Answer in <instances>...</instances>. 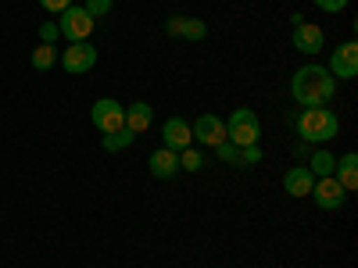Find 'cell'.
Instances as JSON below:
<instances>
[{
  "label": "cell",
  "mask_w": 358,
  "mask_h": 268,
  "mask_svg": "<svg viewBox=\"0 0 358 268\" xmlns=\"http://www.w3.org/2000/svg\"><path fill=\"white\" fill-rule=\"evenodd\" d=\"M334 94H337V79L322 65H305L290 79V97L301 107H326L334 100Z\"/></svg>",
  "instance_id": "cell-1"
},
{
  "label": "cell",
  "mask_w": 358,
  "mask_h": 268,
  "mask_svg": "<svg viewBox=\"0 0 358 268\" xmlns=\"http://www.w3.org/2000/svg\"><path fill=\"white\" fill-rule=\"evenodd\" d=\"M341 133V118L337 111L330 107H305L301 114H297V136H301L305 143H330L334 136Z\"/></svg>",
  "instance_id": "cell-2"
},
{
  "label": "cell",
  "mask_w": 358,
  "mask_h": 268,
  "mask_svg": "<svg viewBox=\"0 0 358 268\" xmlns=\"http://www.w3.org/2000/svg\"><path fill=\"white\" fill-rule=\"evenodd\" d=\"M262 136V122H258V114L251 107H236L229 118H226V140L236 143V147H251L258 143Z\"/></svg>",
  "instance_id": "cell-3"
},
{
  "label": "cell",
  "mask_w": 358,
  "mask_h": 268,
  "mask_svg": "<svg viewBox=\"0 0 358 268\" xmlns=\"http://www.w3.org/2000/svg\"><path fill=\"white\" fill-rule=\"evenodd\" d=\"M62 22H57V33H62L69 43H83V40H90V33H94V18L86 15V8L83 4H69L62 15H57Z\"/></svg>",
  "instance_id": "cell-4"
},
{
  "label": "cell",
  "mask_w": 358,
  "mask_h": 268,
  "mask_svg": "<svg viewBox=\"0 0 358 268\" xmlns=\"http://www.w3.org/2000/svg\"><path fill=\"white\" fill-rule=\"evenodd\" d=\"M90 122H94V129L97 133H115V129H122L126 126V107L118 104V100H111V97H101L94 107H90Z\"/></svg>",
  "instance_id": "cell-5"
},
{
  "label": "cell",
  "mask_w": 358,
  "mask_h": 268,
  "mask_svg": "<svg viewBox=\"0 0 358 268\" xmlns=\"http://www.w3.org/2000/svg\"><path fill=\"white\" fill-rule=\"evenodd\" d=\"M62 68L69 72V75H83V72H90L97 65V47L90 43V40H83V43H69V50H62Z\"/></svg>",
  "instance_id": "cell-6"
},
{
  "label": "cell",
  "mask_w": 358,
  "mask_h": 268,
  "mask_svg": "<svg viewBox=\"0 0 358 268\" xmlns=\"http://www.w3.org/2000/svg\"><path fill=\"white\" fill-rule=\"evenodd\" d=\"M312 200L322 207V211H341L344 200H348V190L337 183L334 175H326V179H315V186H312Z\"/></svg>",
  "instance_id": "cell-7"
},
{
  "label": "cell",
  "mask_w": 358,
  "mask_h": 268,
  "mask_svg": "<svg viewBox=\"0 0 358 268\" xmlns=\"http://www.w3.org/2000/svg\"><path fill=\"white\" fill-rule=\"evenodd\" d=\"M326 72H330L334 79H355V75H358V43H355V40L341 43V47L330 54V65H326Z\"/></svg>",
  "instance_id": "cell-8"
},
{
  "label": "cell",
  "mask_w": 358,
  "mask_h": 268,
  "mask_svg": "<svg viewBox=\"0 0 358 268\" xmlns=\"http://www.w3.org/2000/svg\"><path fill=\"white\" fill-rule=\"evenodd\" d=\"M190 133H194V140H197V143H204V147H219V143L226 140V122H222L219 114L204 111V114H197V118H194Z\"/></svg>",
  "instance_id": "cell-9"
},
{
  "label": "cell",
  "mask_w": 358,
  "mask_h": 268,
  "mask_svg": "<svg viewBox=\"0 0 358 268\" xmlns=\"http://www.w3.org/2000/svg\"><path fill=\"white\" fill-rule=\"evenodd\" d=\"M165 33L172 36V40H204L208 36V22H201V18H187V15H172L169 22H165Z\"/></svg>",
  "instance_id": "cell-10"
},
{
  "label": "cell",
  "mask_w": 358,
  "mask_h": 268,
  "mask_svg": "<svg viewBox=\"0 0 358 268\" xmlns=\"http://www.w3.org/2000/svg\"><path fill=\"white\" fill-rule=\"evenodd\" d=\"M162 136H165V143H162V147H169V151H187V147L194 143L190 122H187V118H179V114L165 118V126H162Z\"/></svg>",
  "instance_id": "cell-11"
},
{
  "label": "cell",
  "mask_w": 358,
  "mask_h": 268,
  "mask_svg": "<svg viewBox=\"0 0 358 268\" xmlns=\"http://www.w3.org/2000/svg\"><path fill=\"white\" fill-rule=\"evenodd\" d=\"M326 47V33L319 25H312V22H297L294 25V50H301V54H319Z\"/></svg>",
  "instance_id": "cell-12"
},
{
  "label": "cell",
  "mask_w": 358,
  "mask_h": 268,
  "mask_svg": "<svg viewBox=\"0 0 358 268\" xmlns=\"http://www.w3.org/2000/svg\"><path fill=\"white\" fill-rule=\"evenodd\" d=\"M147 168H151L155 179H176L179 175V151H169V147H158V151L147 158Z\"/></svg>",
  "instance_id": "cell-13"
},
{
  "label": "cell",
  "mask_w": 358,
  "mask_h": 268,
  "mask_svg": "<svg viewBox=\"0 0 358 268\" xmlns=\"http://www.w3.org/2000/svg\"><path fill=\"white\" fill-rule=\"evenodd\" d=\"M312 186H315V175L308 172V165H294V168H287V175H283V190H287L290 197H308Z\"/></svg>",
  "instance_id": "cell-14"
},
{
  "label": "cell",
  "mask_w": 358,
  "mask_h": 268,
  "mask_svg": "<svg viewBox=\"0 0 358 268\" xmlns=\"http://www.w3.org/2000/svg\"><path fill=\"white\" fill-rule=\"evenodd\" d=\"M151 126H155V107L147 104V100H136V104H129V107H126V129H129L133 136L147 133Z\"/></svg>",
  "instance_id": "cell-15"
},
{
  "label": "cell",
  "mask_w": 358,
  "mask_h": 268,
  "mask_svg": "<svg viewBox=\"0 0 358 268\" xmlns=\"http://www.w3.org/2000/svg\"><path fill=\"white\" fill-rule=\"evenodd\" d=\"M334 179L351 193V190H358V154L355 151H348L344 158H337V168H334Z\"/></svg>",
  "instance_id": "cell-16"
},
{
  "label": "cell",
  "mask_w": 358,
  "mask_h": 268,
  "mask_svg": "<svg viewBox=\"0 0 358 268\" xmlns=\"http://www.w3.org/2000/svg\"><path fill=\"white\" fill-rule=\"evenodd\" d=\"M334 168H337V158H334L330 151H315V154H312V161H308V172H312L315 179L334 175Z\"/></svg>",
  "instance_id": "cell-17"
},
{
  "label": "cell",
  "mask_w": 358,
  "mask_h": 268,
  "mask_svg": "<svg viewBox=\"0 0 358 268\" xmlns=\"http://www.w3.org/2000/svg\"><path fill=\"white\" fill-rule=\"evenodd\" d=\"M57 65V50H54V43H40L36 50H33V68L36 72H50Z\"/></svg>",
  "instance_id": "cell-18"
},
{
  "label": "cell",
  "mask_w": 358,
  "mask_h": 268,
  "mask_svg": "<svg viewBox=\"0 0 358 268\" xmlns=\"http://www.w3.org/2000/svg\"><path fill=\"white\" fill-rule=\"evenodd\" d=\"M133 140H136V136L122 126V129H115V133H108V136H104V151H108V154H118V151H126V147H129Z\"/></svg>",
  "instance_id": "cell-19"
},
{
  "label": "cell",
  "mask_w": 358,
  "mask_h": 268,
  "mask_svg": "<svg viewBox=\"0 0 358 268\" xmlns=\"http://www.w3.org/2000/svg\"><path fill=\"white\" fill-rule=\"evenodd\" d=\"M204 168V154L190 143L187 151H179V172H201Z\"/></svg>",
  "instance_id": "cell-20"
},
{
  "label": "cell",
  "mask_w": 358,
  "mask_h": 268,
  "mask_svg": "<svg viewBox=\"0 0 358 268\" xmlns=\"http://www.w3.org/2000/svg\"><path fill=\"white\" fill-rule=\"evenodd\" d=\"M215 154H219V161H226V165H241V147H236V143H229V140H222L219 147H215Z\"/></svg>",
  "instance_id": "cell-21"
},
{
  "label": "cell",
  "mask_w": 358,
  "mask_h": 268,
  "mask_svg": "<svg viewBox=\"0 0 358 268\" xmlns=\"http://www.w3.org/2000/svg\"><path fill=\"white\" fill-rule=\"evenodd\" d=\"M83 8H86V15H90V18L97 22V18H104V15L115 8V0H83Z\"/></svg>",
  "instance_id": "cell-22"
},
{
  "label": "cell",
  "mask_w": 358,
  "mask_h": 268,
  "mask_svg": "<svg viewBox=\"0 0 358 268\" xmlns=\"http://www.w3.org/2000/svg\"><path fill=\"white\" fill-rule=\"evenodd\" d=\"M258 161H262V147H258V143L241 147V165H236V168H251V165H258Z\"/></svg>",
  "instance_id": "cell-23"
},
{
  "label": "cell",
  "mask_w": 358,
  "mask_h": 268,
  "mask_svg": "<svg viewBox=\"0 0 358 268\" xmlns=\"http://www.w3.org/2000/svg\"><path fill=\"white\" fill-rule=\"evenodd\" d=\"M312 4H315L319 11H326V15H337V11L348 8V0H312Z\"/></svg>",
  "instance_id": "cell-24"
},
{
  "label": "cell",
  "mask_w": 358,
  "mask_h": 268,
  "mask_svg": "<svg viewBox=\"0 0 358 268\" xmlns=\"http://www.w3.org/2000/svg\"><path fill=\"white\" fill-rule=\"evenodd\" d=\"M57 36H62V33H57V22H43L40 25V43H54Z\"/></svg>",
  "instance_id": "cell-25"
},
{
  "label": "cell",
  "mask_w": 358,
  "mask_h": 268,
  "mask_svg": "<svg viewBox=\"0 0 358 268\" xmlns=\"http://www.w3.org/2000/svg\"><path fill=\"white\" fill-rule=\"evenodd\" d=\"M69 4H72V0H40V8H43V11H50V15H62Z\"/></svg>",
  "instance_id": "cell-26"
},
{
  "label": "cell",
  "mask_w": 358,
  "mask_h": 268,
  "mask_svg": "<svg viewBox=\"0 0 358 268\" xmlns=\"http://www.w3.org/2000/svg\"><path fill=\"white\" fill-rule=\"evenodd\" d=\"M72 4H83V0H72Z\"/></svg>",
  "instance_id": "cell-27"
}]
</instances>
